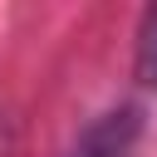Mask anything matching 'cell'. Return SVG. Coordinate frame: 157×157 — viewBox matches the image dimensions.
Wrapping results in <instances>:
<instances>
[{
	"instance_id": "cell-1",
	"label": "cell",
	"mask_w": 157,
	"mask_h": 157,
	"mask_svg": "<svg viewBox=\"0 0 157 157\" xmlns=\"http://www.w3.org/2000/svg\"><path fill=\"white\" fill-rule=\"evenodd\" d=\"M132 142H137V113L123 108V113H103L69 147V157H132Z\"/></svg>"
},
{
	"instance_id": "cell-2",
	"label": "cell",
	"mask_w": 157,
	"mask_h": 157,
	"mask_svg": "<svg viewBox=\"0 0 157 157\" xmlns=\"http://www.w3.org/2000/svg\"><path fill=\"white\" fill-rule=\"evenodd\" d=\"M137 78L147 88H157V10H147L142 34H137Z\"/></svg>"
}]
</instances>
